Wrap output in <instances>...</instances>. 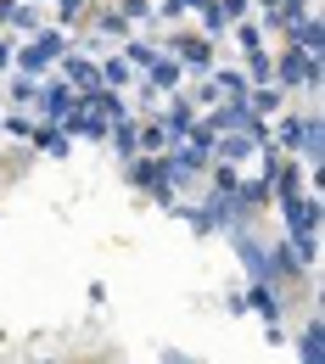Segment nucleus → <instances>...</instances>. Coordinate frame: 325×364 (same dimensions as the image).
<instances>
[{
    "label": "nucleus",
    "instance_id": "nucleus-1",
    "mask_svg": "<svg viewBox=\"0 0 325 364\" xmlns=\"http://www.w3.org/2000/svg\"><path fill=\"white\" fill-rule=\"evenodd\" d=\"M68 50H73V46H68V40L56 34V28H40V34L28 40V46L17 50V73H28V79H34V73H46L50 62H62Z\"/></svg>",
    "mask_w": 325,
    "mask_h": 364
},
{
    "label": "nucleus",
    "instance_id": "nucleus-2",
    "mask_svg": "<svg viewBox=\"0 0 325 364\" xmlns=\"http://www.w3.org/2000/svg\"><path fill=\"white\" fill-rule=\"evenodd\" d=\"M275 85L280 90H297V85H320V56L314 50H297V46H286V56L275 62Z\"/></svg>",
    "mask_w": 325,
    "mask_h": 364
},
{
    "label": "nucleus",
    "instance_id": "nucleus-3",
    "mask_svg": "<svg viewBox=\"0 0 325 364\" xmlns=\"http://www.w3.org/2000/svg\"><path fill=\"white\" fill-rule=\"evenodd\" d=\"M135 185L146 191V196H157L163 208H174V180H169V163H163V151H157V157H146V163H135Z\"/></svg>",
    "mask_w": 325,
    "mask_h": 364
},
{
    "label": "nucleus",
    "instance_id": "nucleus-4",
    "mask_svg": "<svg viewBox=\"0 0 325 364\" xmlns=\"http://www.w3.org/2000/svg\"><path fill=\"white\" fill-rule=\"evenodd\" d=\"M174 62L180 68H213V40L208 34H174Z\"/></svg>",
    "mask_w": 325,
    "mask_h": 364
},
{
    "label": "nucleus",
    "instance_id": "nucleus-5",
    "mask_svg": "<svg viewBox=\"0 0 325 364\" xmlns=\"http://www.w3.org/2000/svg\"><path fill=\"white\" fill-rule=\"evenodd\" d=\"M280 213H286V230H292V235L320 225V202H314V196H280Z\"/></svg>",
    "mask_w": 325,
    "mask_h": 364
},
{
    "label": "nucleus",
    "instance_id": "nucleus-6",
    "mask_svg": "<svg viewBox=\"0 0 325 364\" xmlns=\"http://www.w3.org/2000/svg\"><path fill=\"white\" fill-rule=\"evenodd\" d=\"M62 85H73V90L85 95V90H101V68H95L90 56H62Z\"/></svg>",
    "mask_w": 325,
    "mask_h": 364
},
{
    "label": "nucleus",
    "instance_id": "nucleus-7",
    "mask_svg": "<svg viewBox=\"0 0 325 364\" xmlns=\"http://www.w3.org/2000/svg\"><path fill=\"white\" fill-rule=\"evenodd\" d=\"M247 6H252V0H202L196 11H202V28L213 34V28H225V23H241Z\"/></svg>",
    "mask_w": 325,
    "mask_h": 364
},
{
    "label": "nucleus",
    "instance_id": "nucleus-8",
    "mask_svg": "<svg viewBox=\"0 0 325 364\" xmlns=\"http://www.w3.org/2000/svg\"><path fill=\"white\" fill-rule=\"evenodd\" d=\"M73 107H79V90H73V85H62V79H56V85H46V90H40V112H46L50 124H62V118H68Z\"/></svg>",
    "mask_w": 325,
    "mask_h": 364
},
{
    "label": "nucleus",
    "instance_id": "nucleus-9",
    "mask_svg": "<svg viewBox=\"0 0 325 364\" xmlns=\"http://www.w3.org/2000/svg\"><path fill=\"white\" fill-rule=\"evenodd\" d=\"M157 124H163L169 146H174V140H186V135H191V124H196V107H191V95H174V107H169Z\"/></svg>",
    "mask_w": 325,
    "mask_h": 364
},
{
    "label": "nucleus",
    "instance_id": "nucleus-10",
    "mask_svg": "<svg viewBox=\"0 0 325 364\" xmlns=\"http://www.w3.org/2000/svg\"><path fill=\"white\" fill-rule=\"evenodd\" d=\"M180 73H186V68H180L174 56H157V62L146 68V90H157V95H174V90H180Z\"/></svg>",
    "mask_w": 325,
    "mask_h": 364
},
{
    "label": "nucleus",
    "instance_id": "nucleus-11",
    "mask_svg": "<svg viewBox=\"0 0 325 364\" xmlns=\"http://www.w3.org/2000/svg\"><path fill=\"white\" fill-rule=\"evenodd\" d=\"M213 90H219V101H247L252 79H247L241 68H219V73H213Z\"/></svg>",
    "mask_w": 325,
    "mask_h": 364
},
{
    "label": "nucleus",
    "instance_id": "nucleus-12",
    "mask_svg": "<svg viewBox=\"0 0 325 364\" xmlns=\"http://www.w3.org/2000/svg\"><path fill=\"white\" fill-rule=\"evenodd\" d=\"M280 107H286L280 85H252V90H247V112H252V118H270V112H280Z\"/></svg>",
    "mask_w": 325,
    "mask_h": 364
},
{
    "label": "nucleus",
    "instance_id": "nucleus-13",
    "mask_svg": "<svg viewBox=\"0 0 325 364\" xmlns=\"http://www.w3.org/2000/svg\"><path fill=\"white\" fill-rule=\"evenodd\" d=\"M275 140L286 146V151H303V140H309V118H297V112H286V118L275 124ZM275 140H270V146H275Z\"/></svg>",
    "mask_w": 325,
    "mask_h": 364
},
{
    "label": "nucleus",
    "instance_id": "nucleus-14",
    "mask_svg": "<svg viewBox=\"0 0 325 364\" xmlns=\"http://www.w3.org/2000/svg\"><path fill=\"white\" fill-rule=\"evenodd\" d=\"M241 309H258V314L270 319V325H275V319H280V303H275V291H270L264 280H252V291L241 297Z\"/></svg>",
    "mask_w": 325,
    "mask_h": 364
},
{
    "label": "nucleus",
    "instance_id": "nucleus-15",
    "mask_svg": "<svg viewBox=\"0 0 325 364\" xmlns=\"http://www.w3.org/2000/svg\"><path fill=\"white\" fill-rule=\"evenodd\" d=\"M135 140H140V151H146V157H157V151H169V135H163V124H157V118H146V124L135 129Z\"/></svg>",
    "mask_w": 325,
    "mask_h": 364
},
{
    "label": "nucleus",
    "instance_id": "nucleus-16",
    "mask_svg": "<svg viewBox=\"0 0 325 364\" xmlns=\"http://www.w3.org/2000/svg\"><path fill=\"white\" fill-rule=\"evenodd\" d=\"M135 129H140V124H129V118H118V124H112V146H118V157H140Z\"/></svg>",
    "mask_w": 325,
    "mask_h": 364
},
{
    "label": "nucleus",
    "instance_id": "nucleus-17",
    "mask_svg": "<svg viewBox=\"0 0 325 364\" xmlns=\"http://www.w3.org/2000/svg\"><path fill=\"white\" fill-rule=\"evenodd\" d=\"M40 151H46V157H68V151H73V140L62 135V129H56V124H46V129H40Z\"/></svg>",
    "mask_w": 325,
    "mask_h": 364
},
{
    "label": "nucleus",
    "instance_id": "nucleus-18",
    "mask_svg": "<svg viewBox=\"0 0 325 364\" xmlns=\"http://www.w3.org/2000/svg\"><path fill=\"white\" fill-rule=\"evenodd\" d=\"M129 79H135V68H129L124 56H112V62L101 68V90H118V85H129Z\"/></svg>",
    "mask_w": 325,
    "mask_h": 364
},
{
    "label": "nucleus",
    "instance_id": "nucleus-19",
    "mask_svg": "<svg viewBox=\"0 0 325 364\" xmlns=\"http://www.w3.org/2000/svg\"><path fill=\"white\" fill-rule=\"evenodd\" d=\"M157 56H163V50L146 46V40H129V46H124V62H129V68H151Z\"/></svg>",
    "mask_w": 325,
    "mask_h": 364
},
{
    "label": "nucleus",
    "instance_id": "nucleus-20",
    "mask_svg": "<svg viewBox=\"0 0 325 364\" xmlns=\"http://www.w3.org/2000/svg\"><path fill=\"white\" fill-rule=\"evenodd\" d=\"M11 101H17V107H34V101H40V85H34L28 73H11Z\"/></svg>",
    "mask_w": 325,
    "mask_h": 364
},
{
    "label": "nucleus",
    "instance_id": "nucleus-21",
    "mask_svg": "<svg viewBox=\"0 0 325 364\" xmlns=\"http://www.w3.org/2000/svg\"><path fill=\"white\" fill-rule=\"evenodd\" d=\"M235 40H241V50H247V56H252V50H264V28H258V23H247V17H241V23H235Z\"/></svg>",
    "mask_w": 325,
    "mask_h": 364
},
{
    "label": "nucleus",
    "instance_id": "nucleus-22",
    "mask_svg": "<svg viewBox=\"0 0 325 364\" xmlns=\"http://www.w3.org/2000/svg\"><path fill=\"white\" fill-rule=\"evenodd\" d=\"M303 364H320V319L303 325Z\"/></svg>",
    "mask_w": 325,
    "mask_h": 364
},
{
    "label": "nucleus",
    "instance_id": "nucleus-23",
    "mask_svg": "<svg viewBox=\"0 0 325 364\" xmlns=\"http://www.w3.org/2000/svg\"><path fill=\"white\" fill-rule=\"evenodd\" d=\"M11 23H17L23 34H40V11H34V6H23V0L11 6Z\"/></svg>",
    "mask_w": 325,
    "mask_h": 364
},
{
    "label": "nucleus",
    "instance_id": "nucleus-24",
    "mask_svg": "<svg viewBox=\"0 0 325 364\" xmlns=\"http://www.w3.org/2000/svg\"><path fill=\"white\" fill-rule=\"evenodd\" d=\"M95 28L101 34H129V17L124 11H95Z\"/></svg>",
    "mask_w": 325,
    "mask_h": 364
},
{
    "label": "nucleus",
    "instance_id": "nucleus-25",
    "mask_svg": "<svg viewBox=\"0 0 325 364\" xmlns=\"http://www.w3.org/2000/svg\"><path fill=\"white\" fill-rule=\"evenodd\" d=\"M247 73H252V79H258V85H264V79H270V73H275V62H270V56H264V50H252V56H247Z\"/></svg>",
    "mask_w": 325,
    "mask_h": 364
},
{
    "label": "nucleus",
    "instance_id": "nucleus-26",
    "mask_svg": "<svg viewBox=\"0 0 325 364\" xmlns=\"http://www.w3.org/2000/svg\"><path fill=\"white\" fill-rule=\"evenodd\" d=\"M118 11H124L129 23H146V17H151V0H118Z\"/></svg>",
    "mask_w": 325,
    "mask_h": 364
},
{
    "label": "nucleus",
    "instance_id": "nucleus-27",
    "mask_svg": "<svg viewBox=\"0 0 325 364\" xmlns=\"http://www.w3.org/2000/svg\"><path fill=\"white\" fill-rule=\"evenodd\" d=\"M0 129H6V135H17V140H28V135H34V124H28V118H23V112H11V118H6V124H0Z\"/></svg>",
    "mask_w": 325,
    "mask_h": 364
},
{
    "label": "nucleus",
    "instance_id": "nucleus-28",
    "mask_svg": "<svg viewBox=\"0 0 325 364\" xmlns=\"http://www.w3.org/2000/svg\"><path fill=\"white\" fill-rule=\"evenodd\" d=\"M151 11H163V17H186V11H196V0H163V6H151Z\"/></svg>",
    "mask_w": 325,
    "mask_h": 364
},
{
    "label": "nucleus",
    "instance_id": "nucleus-29",
    "mask_svg": "<svg viewBox=\"0 0 325 364\" xmlns=\"http://www.w3.org/2000/svg\"><path fill=\"white\" fill-rule=\"evenodd\" d=\"M56 11H62V23H73V17H85V0H56Z\"/></svg>",
    "mask_w": 325,
    "mask_h": 364
},
{
    "label": "nucleus",
    "instance_id": "nucleus-30",
    "mask_svg": "<svg viewBox=\"0 0 325 364\" xmlns=\"http://www.w3.org/2000/svg\"><path fill=\"white\" fill-rule=\"evenodd\" d=\"M163 364H202V359H191V353H180V348H163Z\"/></svg>",
    "mask_w": 325,
    "mask_h": 364
},
{
    "label": "nucleus",
    "instance_id": "nucleus-31",
    "mask_svg": "<svg viewBox=\"0 0 325 364\" xmlns=\"http://www.w3.org/2000/svg\"><path fill=\"white\" fill-rule=\"evenodd\" d=\"M11 68V40H0V73Z\"/></svg>",
    "mask_w": 325,
    "mask_h": 364
},
{
    "label": "nucleus",
    "instance_id": "nucleus-32",
    "mask_svg": "<svg viewBox=\"0 0 325 364\" xmlns=\"http://www.w3.org/2000/svg\"><path fill=\"white\" fill-rule=\"evenodd\" d=\"M11 6H17V0H0V23H11Z\"/></svg>",
    "mask_w": 325,
    "mask_h": 364
}]
</instances>
